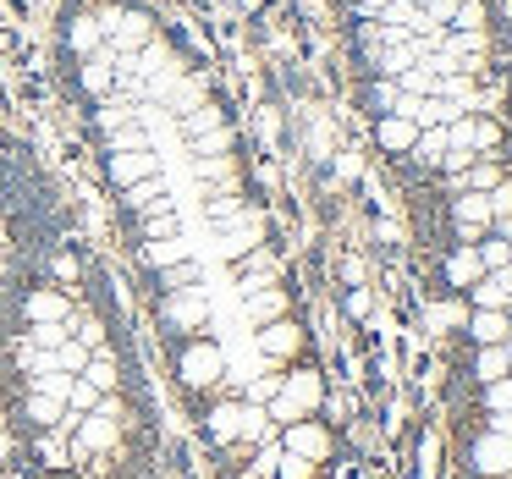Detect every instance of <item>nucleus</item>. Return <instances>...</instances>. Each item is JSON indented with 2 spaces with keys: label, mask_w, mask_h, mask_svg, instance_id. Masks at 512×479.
Returning <instances> with one entry per match:
<instances>
[{
  "label": "nucleus",
  "mask_w": 512,
  "mask_h": 479,
  "mask_svg": "<svg viewBox=\"0 0 512 479\" xmlns=\"http://www.w3.org/2000/svg\"><path fill=\"white\" fill-rule=\"evenodd\" d=\"M430 320L435 325H463L468 314H463V303H441V309H430Z\"/></svg>",
  "instance_id": "obj_22"
},
{
  "label": "nucleus",
  "mask_w": 512,
  "mask_h": 479,
  "mask_svg": "<svg viewBox=\"0 0 512 479\" xmlns=\"http://www.w3.org/2000/svg\"><path fill=\"white\" fill-rule=\"evenodd\" d=\"M254 347H259L265 364H292V358L303 353V331L292 320H270V325H259V331H254Z\"/></svg>",
  "instance_id": "obj_4"
},
{
  "label": "nucleus",
  "mask_w": 512,
  "mask_h": 479,
  "mask_svg": "<svg viewBox=\"0 0 512 479\" xmlns=\"http://www.w3.org/2000/svg\"><path fill=\"white\" fill-rule=\"evenodd\" d=\"M479 259H485V270L512 265V243H485V248H479Z\"/></svg>",
  "instance_id": "obj_20"
},
{
  "label": "nucleus",
  "mask_w": 512,
  "mask_h": 479,
  "mask_svg": "<svg viewBox=\"0 0 512 479\" xmlns=\"http://www.w3.org/2000/svg\"><path fill=\"white\" fill-rule=\"evenodd\" d=\"M380 138H386L391 149H402V144H413V127L408 122H386V127H380Z\"/></svg>",
  "instance_id": "obj_21"
},
{
  "label": "nucleus",
  "mask_w": 512,
  "mask_h": 479,
  "mask_svg": "<svg viewBox=\"0 0 512 479\" xmlns=\"http://www.w3.org/2000/svg\"><path fill=\"white\" fill-rule=\"evenodd\" d=\"M320 402H325V380H320V369H292V375H281V391L270 397V424L276 430H287V424H298V419H314L320 413Z\"/></svg>",
  "instance_id": "obj_1"
},
{
  "label": "nucleus",
  "mask_w": 512,
  "mask_h": 479,
  "mask_svg": "<svg viewBox=\"0 0 512 479\" xmlns=\"http://www.w3.org/2000/svg\"><path fill=\"white\" fill-rule=\"evenodd\" d=\"M441 149H446V138H441V133L419 138V155H424V160H441Z\"/></svg>",
  "instance_id": "obj_23"
},
{
  "label": "nucleus",
  "mask_w": 512,
  "mask_h": 479,
  "mask_svg": "<svg viewBox=\"0 0 512 479\" xmlns=\"http://www.w3.org/2000/svg\"><path fill=\"white\" fill-rule=\"evenodd\" d=\"M160 320H166V331H182V336L210 331V298H204L199 281L177 287V292H160Z\"/></svg>",
  "instance_id": "obj_3"
},
{
  "label": "nucleus",
  "mask_w": 512,
  "mask_h": 479,
  "mask_svg": "<svg viewBox=\"0 0 512 479\" xmlns=\"http://www.w3.org/2000/svg\"><path fill=\"white\" fill-rule=\"evenodd\" d=\"M23 314H28V325H39V320H67V314H72V298H67L61 287H39V292H28Z\"/></svg>",
  "instance_id": "obj_11"
},
{
  "label": "nucleus",
  "mask_w": 512,
  "mask_h": 479,
  "mask_svg": "<svg viewBox=\"0 0 512 479\" xmlns=\"http://www.w3.org/2000/svg\"><path fill=\"white\" fill-rule=\"evenodd\" d=\"M468 457H474V468H479V474H490V479H507V474H512V435H496V430H485V435L474 441V452H468Z\"/></svg>",
  "instance_id": "obj_7"
},
{
  "label": "nucleus",
  "mask_w": 512,
  "mask_h": 479,
  "mask_svg": "<svg viewBox=\"0 0 512 479\" xmlns=\"http://www.w3.org/2000/svg\"><path fill=\"white\" fill-rule=\"evenodd\" d=\"M496 221V215H490V204H485V193H468V199H457V232L468 237V243H474L479 232H485V226Z\"/></svg>",
  "instance_id": "obj_14"
},
{
  "label": "nucleus",
  "mask_w": 512,
  "mask_h": 479,
  "mask_svg": "<svg viewBox=\"0 0 512 479\" xmlns=\"http://www.w3.org/2000/svg\"><path fill=\"white\" fill-rule=\"evenodd\" d=\"M83 380H89L94 391H105V397H116V386H122V364H116L111 347H94L89 364H83Z\"/></svg>",
  "instance_id": "obj_10"
},
{
  "label": "nucleus",
  "mask_w": 512,
  "mask_h": 479,
  "mask_svg": "<svg viewBox=\"0 0 512 479\" xmlns=\"http://www.w3.org/2000/svg\"><path fill=\"white\" fill-rule=\"evenodd\" d=\"M485 413H512V375H501L485 386Z\"/></svg>",
  "instance_id": "obj_19"
},
{
  "label": "nucleus",
  "mask_w": 512,
  "mask_h": 479,
  "mask_svg": "<svg viewBox=\"0 0 512 479\" xmlns=\"http://www.w3.org/2000/svg\"><path fill=\"white\" fill-rule=\"evenodd\" d=\"M479 276H485V259H479V248H474V243H463L452 259H446V281H452L457 292H468Z\"/></svg>",
  "instance_id": "obj_13"
},
{
  "label": "nucleus",
  "mask_w": 512,
  "mask_h": 479,
  "mask_svg": "<svg viewBox=\"0 0 512 479\" xmlns=\"http://www.w3.org/2000/svg\"><path fill=\"white\" fill-rule=\"evenodd\" d=\"M243 397H221V402H215V408L210 413H204V430H210V441L215 446H237V441H243Z\"/></svg>",
  "instance_id": "obj_6"
},
{
  "label": "nucleus",
  "mask_w": 512,
  "mask_h": 479,
  "mask_svg": "<svg viewBox=\"0 0 512 479\" xmlns=\"http://www.w3.org/2000/svg\"><path fill=\"white\" fill-rule=\"evenodd\" d=\"M177 375L188 391H215L226 380V347L215 336H188L177 353Z\"/></svg>",
  "instance_id": "obj_2"
},
{
  "label": "nucleus",
  "mask_w": 512,
  "mask_h": 479,
  "mask_svg": "<svg viewBox=\"0 0 512 479\" xmlns=\"http://www.w3.org/2000/svg\"><path fill=\"white\" fill-rule=\"evenodd\" d=\"M468 292H474V303H479V309H507V303H512V265L485 270V276H479Z\"/></svg>",
  "instance_id": "obj_9"
},
{
  "label": "nucleus",
  "mask_w": 512,
  "mask_h": 479,
  "mask_svg": "<svg viewBox=\"0 0 512 479\" xmlns=\"http://www.w3.org/2000/svg\"><path fill=\"white\" fill-rule=\"evenodd\" d=\"M474 375H479V386H490V380L512 375V369H507V353H501V347H479V358H474Z\"/></svg>",
  "instance_id": "obj_16"
},
{
  "label": "nucleus",
  "mask_w": 512,
  "mask_h": 479,
  "mask_svg": "<svg viewBox=\"0 0 512 479\" xmlns=\"http://www.w3.org/2000/svg\"><path fill=\"white\" fill-rule=\"evenodd\" d=\"M501 353H507V369H512V336H507V342H501Z\"/></svg>",
  "instance_id": "obj_25"
},
{
  "label": "nucleus",
  "mask_w": 512,
  "mask_h": 479,
  "mask_svg": "<svg viewBox=\"0 0 512 479\" xmlns=\"http://www.w3.org/2000/svg\"><path fill=\"white\" fill-rule=\"evenodd\" d=\"M28 419H34L39 430H61V419H67V408H61L56 397H34V391H28Z\"/></svg>",
  "instance_id": "obj_15"
},
{
  "label": "nucleus",
  "mask_w": 512,
  "mask_h": 479,
  "mask_svg": "<svg viewBox=\"0 0 512 479\" xmlns=\"http://www.w3.org/2000/svg\"><path fill=\"white\" fill-rule=\"evenodd\" d=\"M276 391H281V375H259V380H248V386L237 391V397L254 402V408H270V397H276Z\"/></svg>",
  "instance_id": "obj_17"
},
{
  "label": "nucleus",
  "mask_w": 512,
  "mask_h": 479,
  "mask_svg": "<svg viewBox=\"0 0 512 479\" xmlns=\"http://www.w3.org/2000/svg\"><path fill=\"white\" fill-rule=\"evenodd\" d=\"M468 336H474L479 347H501L512 336L507 309H474V314H468Z\"/></svg>",
  "instance_id": "obj_12"
},
{
  "label": "nucleus",
  "mask_w": 512,
  "mask_h": 479,
  "mask_svg": "<svg viewBox=\"0 0 512 479\" xmlns=\"http://www.w3.org/2000/svg\"><path fill=\"white\" fill-rule=\"evenodd\" d=\"M314 474H320V463H309V457H298V452L276 457V479H314Z\"/></svg>",
  "instance_id": "obj_18"
},
{
  "label": "nucleus",
  "mask_w": 512,
  "mask_h": 479,
  "mask_svg": "<svg viewBox=\"0 0 512 479\" xmlns=\"http://www.w3.org/2000/svg\"><path fill=\"white\" fill-rule=\"evenodd\" d=\"M331 430H325L320 419H298V424H287L281 430V452H298V457H309V463H325L331 457Z\"/></svg>",
  "instance_id": "obj_5"
},
{
  "label": "nucleus",
  "mask_w": 512,
  "mask_h": 479,
  "mask_svg": "<svg viewBox=\"0 0 512 479\" xmlns=\"http://www.w3.org/2000/svg\"><path fill=\"white\" fill-rule=\"evenodd\" d=\"M287 287H259V292H248L243 298V320H248V331H259V325H270V320H287Z\"/></svg>",
  "instance_id": "obj_8"
},
{
  "label": "nucleus",
  "mask_w": 512,
  "mask_h": 479,
  "mask_svg": "<svg viewBox=\"0 0 512 479\" xmlns=\"http://www.w3.org/2000/svg\"><path fill=\"white\" fill-rule=\"evenodd\" d=\"M485 430H496V435H512V413H490V424Z\"/></svg>",
  "instance_id": "obj_24"
}]
</instances>
